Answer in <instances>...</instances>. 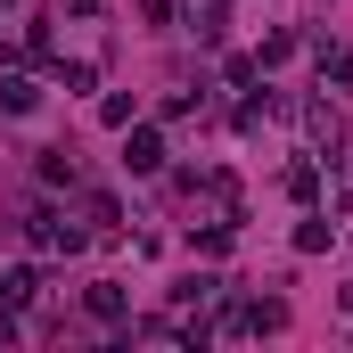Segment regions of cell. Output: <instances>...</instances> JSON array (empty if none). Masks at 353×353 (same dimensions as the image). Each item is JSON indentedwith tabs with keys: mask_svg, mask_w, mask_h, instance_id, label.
Segmentation results:
<instances>
[{
	"mask_svg": "<svg viewBox=\"0 0 353 353\" xmlns=\"http://www.w3.org/2000/svg\"><path fill=\"white\" fill-rule=\"evenodd\" d=\"M33 99H41V90H33V83H17V74H8V83H0V107H8V115H25V107H33Z\"/></svg>",
	"mask_w": 353,
	"mask_h": 353,
	"instance_id": "obj_4",
	"label": "cell"
},
{
	"mask_svg": "<svg viewBox=\"0 0 353 353\" xmlns=\"http://www.w3.org/2000/svg\"><path fill=\"white\" fill-rule=\"evenodd\" d=\"M304 132H312V148H345V123H337V107H304Z\"/></svg>",
	"mask_w": 353,
	"mask_h": 353,
	"instance_id": "obj_1",
	"label": "cell"
},
{
	"mask_svg": "<svg viewBox=\"0 0 353 353\" xmlns=\"http://www.w3.org/2000/svg\"><path fill=\"white\" fill-rule=\"evenodd\" d=\"M0 8H8V0H0Z\"/></svg>",
	"mask_w": 353,
	"mask_h": 353,
	"instance_id": "obj_5",
	"label": "cell"
},
{
	"mask_svg": "<svg viewBox=\"0 0 353 353\" xmlns=\"http://www.w3.org/2000/svg\"><path fill=\"white\" fill-rule=\"evenodd\" d=\"M123 165H132V173H157V165H165V140H157V132H132Z\"/></svg>",
	"mask_w": 353,
	"mask_h": 353,
	"instance_id": "obj_2",
	"label": "cell"
},
{
	"mask_svg": "<svg viewBox=\"0 0 353 353\" xmlns=\"http://www.w3.org/2000/svg\"><path fill=\"white\" fill-rule=\"evenodd\" d=\"M90 312H99V321H115V312H123V288H115V279H99V288H90Z\"/></svg>",
	"mask_w": 353,
	"mask_h": 353,
	"instance_id": "obj_3",
	"label": "cell"
}]
</instances>
